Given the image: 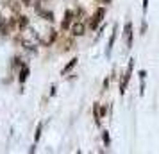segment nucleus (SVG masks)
<instances>
[{"mask_svg": "<svg viewBox=\"0 0 159 154\" xmlns=\"http://www.w3.org/2000/svg\"><path fill=\"white\" fill-rule=\"evenodd\" d=\"M104 16H106V9L98 7L97 11H95V15L91 16V20H89V27H91V29H97V27H98V23L104 20Z\"/></svg>", "mask_w": 159, "mask_h": 154, "instance_id": "f257e3e1", "label": "nucleus"}, {"mask_svg": "<svg viewBox=\"0 0 159 154\" xmlns=\"http://www.w3.org/2000/svg\"><path fill=\"white\" fill-rule=\"evenodd\" d=\"M132 66H134V59H130V61H129V66H127V72H125V75H123L122 84H120V93H125V88H127V84H129L130 75H132Z\"/></svg>", "mask_w": 159, "mask_h": 154, "instance_id": "f03ea898", "label": "nucleus"}, {"mask_svg": "<svg viewBox=\"0 0 159 154\" xmlns=\"http://www.w3.org/2000/svg\"><path fill=\"white\" fill-rule=\"evenodd\" d=\"M73 16H75V13L68 9V11L65 13V18H63V23H61V29H63V30H68V29H70V25H72Z\"/></svg>", "mask_w": 159, "mask_h": 154, "instance_id": "7ed1b4c3", "label": "nucleus"}, {"mask_svg": "<svg viewBox=\"0 0 159 154\" xmlns=\"http://www.w3.org/2000/svg\"><path fill=\"white\" fill-rule=\"evenodd\" d=\"M123 34H125V43H127V49H130V47H132V23H130V22L125 23Z\"/></svg>", "mask_w": 159, "mask_h": 154, "instance_id": "20e7f679", "label": "nucleus"}, {"mask_svg": "<svg viewBox=\"0 0 159 154\" xmlns=\"http://www.w3.org/2000/svg\"><path fill=\"white\" fill-rule=\"evenodd\" d=\"M70 29H72L73 36H82V34L86 32V25H84L82 22H75L73 25H70Z\"/></svg>", "mask_w": 159, "mask_h": 154, "instance_id": "39448f33", "label": "nucleus"}, {"mask_svg": "<svg viewBox=\"0 0 159 154\" xmlns=\"http://www.w3.org/2000/svg\"><path fill=\"white\" fill-rule=\"evenodd\" d=\"M30 75V68L29 65H22V70H20V75H18V81H20V84H23V82L29 79Z\"/></svg>", "mask_w": 159, "mask_h": 154, "instance_id": "423d86ee", "label": "nucleus"}, {"mask_svg": "<svg viewBox=\"0 0 159 154\" xmlns=\"http://www.w3.org/2000/svg\"><path fill=\"white\" fill-rule=\"evenodd\" d=\"M77 61H79L77 58H73L72 61H68V65H66L65 68H63V70H61V75H68V73L72 72L73 68H75V65H77Z\"/></svg>", "mask_w": 159, "mask_h": 154, "instance_id": "0eeeda50", "label": "nucleus"}, {"mask_svg": "<svg viewBox=\"0 0 159 154\" xmlns=\"http://www.w3.org/2000/svg\"><path fill=\"white\" fill-rule=\"evenodd\" d=\"M18 27L20 29H27L29 27V16H25V15H22V16H18Z\"/></svg>", "mask_w": 159, "mask_h": 154, "instance_id": "6e6552de", "label": "nucleus"}, {"mask_svg": "<svg viewBox=\"0 0 159 154\" xmlns=\"http://www.w3.org/2000/svg\"><path fill=\"white\" fill-rule=\"evenodd\" d=\"M115 40H116V25H115V29H113V34H111V38H109V41H107V50H106V54H111V49H113V45H115Z\"/></svg>", "mask_w": 159, "mask_h": 154, "instance_id": "1a4fd4ad", "label": "nucleus"}, {"mask_svg": "<svg viewBox=\"0 0 159 154\" xmlns=\"http://www.w3.org/2000/svg\"><path fill=\"white\" fill-rule=\"evenodd\" d=\"M56 38H57V30H50V34H48V38H47V41H43V45H52L54 41H56Z\"/></svg>", "mask_w": 159, "mask_h": 154, "instance_id": "9d476101", "label": "nucleus"}, {"mask_svg": "<svg viewBox=\"0 0 159 154\" xmlns=\"http://www.w3.org/2000/svg\"><path fill=\"white\" fill-rule=\"evenodd\" d=\"M38 13L41 16H45V20H48V22H54V13L52 11H41V9L38 7Z\"/></svg>", "mask_w": 159, "mask_h": 154, "instance_id": "9b49d317", "label": "nucleus"}, {"mask_svg": "<svg viewBox=\"0 0 159 154\" xmlns=\"http://www.w3.org/2000/svg\"><path fill=\"white\" fill-rule=\"evenodd\" d=\"M6 25H7V29H15V27H18V18L13 15L11 18H9V22L6 23Z\"/></svg>", "mask_w": 159, "mask_h": 154, "instance_id": "f8f14e48", "label": "nucleus"}, {"mask_svg": "<svg viewBox=\"0 0 159 154\" xmlns=\"http://www.w3.org/2000/svg\"><path fill=\"white\" fill-rule=\"evenodd\" d=\"M41 131H43V124H38L36 134H34V145H36L38 142H39V138H41Z\"/></svg>", "mask_w": 159, "mask_h": 154, "instance_id": "ddd939ff", "label": "nucleus"}, {"mask_svg": "<svg viewBox=\"0 0 159 154\" xmlns=\"http://www.w3.org/2000/svg\"><path fill=\"white\" fill-rule=\"evenodd\" d=\"M20 66H22V59L15 58V59H13V68H20Z\"/></svg>", "mask_w": 159, "mask_h": 154, "instance_id": "4468645a", "label": "nucleus"}, {"mask_svg": "<svg viewBox=\"0 0 159 154\" xmlns=\"http://www.w3.org/2000/svg\"><path fill=\"white\" fill-rule=\"evenodd\" d=\"M11 11H13V13H18V11H20V6H18V2H11Z\"/></svg>", "mask_w": 159, "mask_h": 154, "instance_id": "2eb2a0df", "label": "nucleus"}, {"mask_svg": "<svg viewBox=\"0 0 159 154\" xmlns=\"http://www.w3.org/2000/svg\"><path fill=\"white\" fill-rule=\"evenodd\" d=\"M104 143H106V145H109V134H107V131L104 133Z\"/></svg>", "mask_w": 159, "mask_h": 154, "instance_id": "dca6fc26", "label": "nucleus"}, {"mask_svg": "<svg viewBox=\"0 0 159 154\" xmlns=\"http://www.w3.org/2000/svg\"><path fill=\"white\" fill-rule=\"evenodd\" d=\"M2 25H6V20H4V16L0 15V27H2Z\"/></svg>", "mask_w": 159, "mask_h": 154, "instance_id": "f3484780", "label": "nucleus"}, {"mask_svg": "<svg viewBox=\"0 0 159 154\" xmlns=\"http://www.w3.org/2000/svg\"><path fill=\"white\" fill-rule=\"evenodd\" d=\"M22 4L23 6H30V0H22Z\"/></svg>", "mask_w": 159, "mask_h": 154, "instance_id": "a211bd4d", "label": "nucleus"}, {"mask_svg": "<svg viewBox=\"0 0 159 154\" xmlns=\"http://www.w3.org/2000/svg\"><path fill=\"white\" fill-rule=\"evenodd\" d=\"M100 2H104V4H109V2H111V0H100Z\"/></svg>", "mask_w": 159, "mask_h": 154, "instance_id": "6ab92c4d", "label": "nucleus"}]
</instances>
